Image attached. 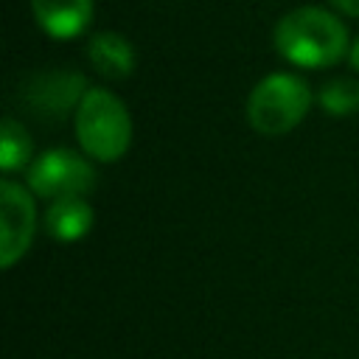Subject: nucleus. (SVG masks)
I'll return each instance as SVG.
<instances>
[{
	"mask_svg": "<svg viewBox=\"0 0 359 359\" xmlns=\"http://www.w3.org/2000/svg\"><path fill=\"white\" fill-rule=\"evenodd\" d=\"M348 65H351V67L359 73V36L351 42V50H348Z\"/></svg>",
	"mask_w": 359,
	"mask_h": 359,
	"instance_id": "nucleus-13",
	"label": "nucleus"
},
{
	"mask_svg": "<svg viewBox=\"0 0 359 359\" xmlns=\"http://www.w3.org/2000/svg\"><path fill=\"white\" fill-rule=\"evenodd\" d=\"M36 196L28 185L3 177L0 182V266L11 269L36 233Z\"/></svg>",
	"mask_w": 359,
	"mask_h": 359,
	"instance_id": "nucleus-5",
	"label": "nucleus"
},
{
	"mask_svg": "<svg viewBox=\"0 0 359 359\" xmlns=\"http://www.w3.org/2000/svg\"><path fill=\"white\" fill-rule=\"evenodd\" d=\"M317 104L328 115H337V118H345V115L359 112V81L356 79H348V76L328 79L320 87V93H317Z\"/></svg>",
	"mask_w": 359,
	"mask_h": 359,
	"instance_id": "nucleus-11",
	"label": "nucleus"
},
{
	"mask_svg": "<svg viewBox=\"0 0 359 359\" xmlns=\"http://www.w3.org/2000/svg\"><path fill=\"white\" fill-rule=\"evenodd\" d=\"M95 168L87 154H79L67 146H56L34 157L31 168L25 171V185L36 199H67V196H87L95 188Z\"/></svg>",
	"mask_w": 359,
	"mask_h": 359,
	"instance_id": "nucleus-4",
	"label": "nucleus"
},
{
	"mask_svg": "<svg viewBox=\"0 0 359 359\" xmlns=\"http://www.w3.org/2000/svg\"><path fill=\"white\" fill-rule=\"evenodd\" d=\"M87 59L93 65V70L109 81H123L135 73L137 56H135V45L118 34V31H101L93 34L87 42Z\"/></svg>",
	"mask_w": 359,
	"mask_h": 359,
	"instance_id": "nucleus-8",
	"label": "nucleus"
},
{
	"mask_svg": "<svg viewBox=\"0 0 359 359\" xmlns=\"http://www.w3.org/2000/svg\"><path fill=\"white\" fill-rule=\"evenodd\" d=\"M87 90L90 87H87L81 73H76V70H48V73L34 76L25 84L22 98H25V107L34 115L59 121L67 112L76 115V109H79V104H81Z\"/></svg>",
	"mask_w": 359,
	"mask_h": 359,
	"instance_id": "nucleus-6",
	"label": "nucleus"
},
{
	"mask_svg": "<svg viewBox=\"0 0 359 359\" xmlns=\"http://www.w3.org/2000/svg\"><path fill=\"white\" fill-rule=\"evenodd\" d=\"M95 0H31L36 25L50 39H76L93 22Z\"/></svg>",
	"mask_w": 359,
	"mask_h": 359,
	"instance_id": "nucleus-7",
	"label": "nucleus"
},
{
	"mask_svg": "<svg viewBox=\"0 0 359 359\" xmlns=\"http://www.w3.org/2000/svg\"><path fill=\"white\" fill-rule=\"evenodd\" d=\"M272 45L294 67L325 70L348 59L351 36L334 11L323 6H300L275 22Z\"/></svg>",
	"mask_w": 359,
	"mask_h": 359,
	"instance_id": "nucleus-1",
	"label": "nucleus"
},
{
	"mask_svg": "<svg viewBox=\"0 0 359 359\" xmlns=\"http://www.w3.org/2000/svg\"><path fill=\"white\" fill-rule=\"evenodd\" d=\"M314 104L311 84L297 73L264 76L247 98V121L255 132L280 137L303 123Z\"/></svg>",
	"mask_w": 359,
	"mask_h": 359,
	"instance_id": "nucleus-3",
	"label": "nucleus"
},
{
	"mask_svg": "<svg viewBox=\"0 0 359 359\" xmlns=\"http://www.w3.org/2000/svg\"><path fill=\"white\" fill-rule=\"evenodd\" d=\"M34 157V140L28 135V129L14 121L6 118L3 121V140H0V171L6 177L17 174V171H28Z\"/></svg>",
	"mask_w": 359,
	"mask_h": 359,
	"instance_id": "nucleus-10",
	"label": "nucleus"
},
{
	"mask_svg": "<svg viewBox=\"0 0 359 359\" xmlns=\"http://www.w3.org/2000/svg\"><path fill=\"white\" fill-rule=\"evenodd\" d=\"M337 11L348 14V17H359V0H328Z\"/></svg>",
	"mask_w": 359,
	"mask_h": 359,
	"instance_id": "nucleus-12",
	"label": "nucleus"
},
{
	"mask_svg": "<svg viewBox=\"0 0 359 359\" xmlns=\"http://www.w3.org/2000/svg\"><path fill=\"white\" fill-rule=\"evenodd\" d=\"M93 219L95 216H93V205L87 202V196L56 199L45 210V233L53 241L73 244V241H81L93 230Z\"/></svg>",
	"mask_w": 359,
	"mask_h": 359,
	"instance_id": "nucleus-9",
	"label": "nucleus"
},
{
	"mask_svg": "<svg viewBox=\"0 0 359 359\" xmlns=\"http://www.w3.org/2000/svg\"><path fill=\"white\" fill-rule=\"evenodd\" d=\"M76 140L95 163H115L132 146V115L107 87H90L73 115Z\"/></svg>",
	"mask_w": 359,
	"mask_h": 359,
	"instance_id": "nucleus-2",
	"label": "nucleus"
}]
</instances>
